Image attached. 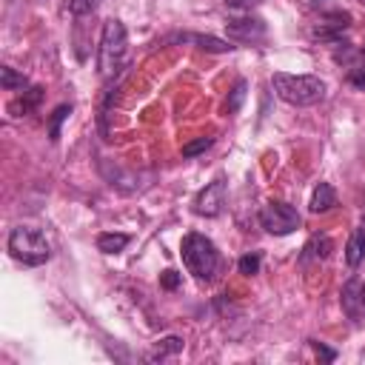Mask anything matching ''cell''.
I'll return each instance as SVG.
<instances>
[{
  "label": "cell",
  "instance_id": "3",
  "mask_svg": "<svg viewBox=\"0 0 365 365\" xmlns=\"http://www.w3.org/2000/svg\"><path fill=\"white\" fill-rule=\"evenodd\" d=\"M125 51H128V34H125V26L111 17L103 23V34H100V54H97V66H100V74L108 80L114 77L123 63H125Z\"/></svg>",
  "mask_w": 365,
  "mask_h": 365
},
{
  "label": "cell",
  "instance_id": "23",
  "mask_svg": "<svg viewBox=\"0 0 365 365\" xmlns=\"http://www.w3.org/2000/svg\"><path fill=\"white\" fill-rule=\"evenodd\" d=\"M160 285H163V288H168V291H174V288L180 285V274H177V271H171V268H168V271H163V274H160Z\"/></svg>",
  "mask_w": 365,
  "mask_h": 365
},
{
  "label": "cell",
  "instance_id": "24",
  "mask_svg": "<svg viewBox=\"0 0 365 365\" xmlns=\"http://www.w3.org/2000/svg\"><path fill=\"white\" fill-rule=\"evenodd\" d=\"M348 83H351V86H356V88H365V66H356V68H351V74H348Z\"/></svg>",
  "mask_w": 365,
  "mask_h": 365
},
{
  "label": "cell",
  "instance_id": "22",
  "mask_svg": "<svg viewBox=\"0 0 365 365\" xmlns=\"http://www.w3.org/2000/svg\"><path fill=\"white\" fill-rule=\"evenodd\" d=\"M242 97H245V83L240 80V83H237V88H234V94H231V100L225 103V108H228V111L234 114V111L240 108V103H242Z\"/></svg>",
  "mask_w": 365,
  "mask_h": 365
},
{
  "label": "cell",
  "instance_id": "15",
  "mask_svg": "<svg viewBox=\"0 0 365 365\" xmlns=\"http://www.w3.org/2000/svg\"><path fill=\"white\" fill-rule=\"evenodd\" d=\"M68 114H71V106H66V103L51 111V117H48V140H51V143L60 140V125H63V120H66Z\"/></svg>",
  "mask_w": 365,
  "mask_h": 365
},
{
  "label": "cell",
  "instance_id": "6",
  "mask_svg": "<svg viewBox=\"0 0 365 365\" xmlns=\"http://www.w3.org/2000/svg\"><path fill=\"white\" fill-rule=\"evenodd\" d=\"M222 205H225V182L222 180H214V182H208L197 194L194 214H200V217H217L222 211Z\"/></svg>",
  "mask_w": 365,
  "mask_h": 365
},
{
  "label": "cell",
  "instance_id": "10",
  "mask_svg": "<svg viewBox=\"0 0 365 365\" xmlns=\"http://www.w3.org/2000/svg\"><path fill=\"white\" fill-rule=\"evenodd\" d=\"M362 259H365V225L362 228H354L351 237H348V245H345V262H348V268H356Z\"/></svg>",
  "mask_w": 365,
  "mask_h": 365
},
{
  "label": "cell",
  "instance_id": "11",
  "mask_svg": "<svg viewBox=\"0 0 365 365\" xmlns=\"http://www.w3.org/2000/svg\"><path fill=\"white\" fill-rule=\"evenodd\" d=\"M334 205H336V194H334L331 182H319V185L314 188V194H311V211H314V214H325V211H331Z\"/></svg>",
  "mask_w": 365,
  "mask_h": 365
},
{
  "label": "cell",
  "instance_id": "2",
  "mask_svg": "<svg viewBox=\"0 0 365 365\" xmlns=\"http://www.w3.org/2000/svg\"><path fill=\"white\" fill-rule=\"evenodd\" d=\"M180 254H182V262H185L188 274H194V279H200V282L205 279L208 282L217 274L220 254H217V245L208 237H202L197 231L185 234L182 237V245H180Z\"/></svg>",
  "mask_w": 365,
  "mask_h": 365
},
{
  "label": "cell",
  "instance_id": "18",
  "mask_svg": "<svg viewBox=\"0 0 365 365\" xmlns=\"http://www.w3.org/2000/svg\"><path fill=\"white\" fill-rule=\"evenodd\" d=\"M237 268H240V274H245V277H251V274H259V254H257V251H251V254L240 257Z\"/></svg>",
  "mask_w": 365,
  "mask_h": 365
},
{
  "label": "cell",
  "instance_id": "4",
  "mask_svg": "<svg viewBox=\"0 0 365 365\" xmlns=\"http://www.w3.org/2000/svg\"><path fill=\"white\" fill-rule=\"evenodd\" d=\"M9 254L23 262V265H46L51 259V245L46 240V234L40 228H31V225H17L11 234H9Z\"/></svg>",
  "mask_w": 365,
  "mask_h": 365
},
{
  "label": "cell",
  "instance_id": "19",
  "mask_svg": "<svg viewBox=\"0 0 365 365\" xmlns=\"http://www.w3.org/2000/svg\"><path fill=\"white\" fill-rule=\"evenodd\" d=\"M97 3L100 0H68V11L74 17H86V14H91L97 9Z\"/></svg>",
  "mask_w": 365,
  "mask_h": 365
},
{
  "label": "cell",
  "instance_id": "12",
  "mask_svg": "<svg viewBox=\"0 0 365 365\" xmlns=\"http://www.w3.org/2000/svg\"><path fill=\"white\" fill-rule=\"evenodd\" d=\"M331 248H334V242L328 234H314L302 248V259H325L331 254Z\"/></svg>",
  "mask_w": 365,
  "mask_h": 365
},
{
  "label": "cell",
  "instance_id": "21",
  "mask_svg": "<svg viewBox=\"0 0 365 365\" xmlns=\"http://www.w3.org/2000/svg\"><path fill=\"white\" fill-rule=\"evenodd\" d=\"M208 145H211V137H200V140H194V143H185V145H182V157H194V154L205 151Z\"/></svg>",
  "mask_w": 365,
  "mask_h": 365
},
{
  "label": "cell",
  "instance_id": "7",
  "mask_svg": "<svg viewBox=\"0 0 365 365\" xmlns=\"http://www.w3.org/2000/svg\"><path fill=\"white\" fill-rule=\"evenodd\" d=\"M225 31L234 40L254 43V40H262L265 37V23L259 17H228L225 20Z\"/></svg>",
  "mask_w": 365,
  "mask_h": 365
},
{
  "label": "cell",
  "instance_id": "1",
  "mask_svg": "<svg viewBox=\"0 0 365 365\" xmlns=\"http://www.w3.org/2000/svg\"><path fill=\"white\" fill-rule=\"evenodd\" d=\"M271 86H274L277 97L285 100L288 106H317L325 97V80H319L317 74L274 71L271 74Z\"/></svg>",
  "mask_w": 365,
  "mask_h": 365
},
{
  "label": "cell",
  "instance_id": "29",
  "mask_svg": "<svg viewBox=\"0 0 365 365\" xmlns=\"http://www.w3.org/2000/svg\"><path fill=\"white\" fill-rule=\"evenodd\" d=\"M314 3H325V0H314Z\"/></svg>",
  "mask_w": 365,
  "mask_h": 365
},
{
  "label": "cell",
  "instance_id": "26",
  "mask_svg": "<svg viewBox=\"0 0 365 365\" xmlns=\"http://www.w3.org/2000/svg\"><path fill=\"white\" fill-rule=\"evenodd\" d=\"M228 6H234V9H251V6H257L259 0H225Z\"/></svg>",
  "mask_w": 365,
  "mask_h": 365
},
{
  "label": "cell",
  "instance_id": "30",
  "mask_svg": "<svg viewBox=\"0 0 365 365\" xmlns=\"http://www.w3.org/2000/svg\"><path fill=\"white\" fill-rule=\"evenodd\" d=\"M362 3H365V0H362Z\"/></svg>",
  "mask_w": 365,
  "mask_h": 365
},
{
  "label": "cell",
  "instance_id": "16",
  "mask_svg": "<svg viewBox=\"0 0 365 365\" xmlns=\"http://www.w3.org/2000/svg\"><path fill=\"white\" fill-rule=\"evenodd\" d=\"M37 103H40V88H29V94H23L20 100H14V103L9 106V111H14V114H17V111H20V114H29Z\"/></svg>",
  "mask_w": 365,
  "mask_h": 365
},
{
  "label": "cell",
  "instance_id": "25",
  "mask_svg": "<svg viewBox=\"0 0 365 365\" xmlns=\"http://www.w3.org/2000/svg\"><path fill=\"white\" fill-rule=\"evenodd\" d=\"M311 345H314V348H317V354H319V356H322V359H328V362H331V359H334V356H336V354H334V351H331V348H325V345H319V342H311Z\"/></svg>",
  "mask_w": 365,
  "mask_h": 365
},
{
  "label": "cell",
  "instance_id": "17",
  "mask_svg": "<svg viewBox=\"0 0 365 365\" xmlns=\"http://www.w3.org/2000/svg\"><path fill=\"white\" fill-rule=\"evenodd\" d=\"M0 83H3L6 91H14V88H23V86H26V77L17 74L11 66H3V68H0Z\"/></svg>",
  "mask_w": 365,
  "mask_h": 365
},
{
  "label": "cell",
  "instance_id": "9",
  "mask_svg": "<svg viewBox=\"0 0 365 365\" xmlns=\"http://www.w3.org/2000/svg\"><path fill=\"white\" fill-rule=\"evenodd\" d=\"M342 308L351 319H359L365 314V302H362V279H348L342 285Z\"/></svg>",
  "mask_w": 365,
  "mask_h": 365
},
{
  "label": "cell",
  "instance_id": "13",
  "mask_svg": "<svg viewBox=\"0 0 365 365\" xmlns=\"http://www.w3.org/2000/svg\"><path fill=\"white\" fill-rule=\"evenodd\" d=\"M182 345H185V339L182 336H163L157 345H154V351H148L145 354V359H151V362H157V359H165V356H174V354H180L182 351Z\"/></svg>",
  "mask_w": 365,
  "mask_h": 365
},
{
  "label": "cell",
  "instance_id": "28",
  "mask_svg": "<svg viewBox=\"0 0 365 365\" xmlns=\"http://www.w3.org/2000/svg\"><path fill=\"white\" fill-rule=\"evenodd\" d=\"M362 220H365V205H362Z\"/></svg>",
  "mask_w": 365,
  "mask_h": 365
},
{
  "label": "cell",
  "instance_id": "14",
  "mask_svg": "<svg viewBox=\"0 0 365 365\" xmlns=\"http://www.w3.org/2000/svg\"><path fill=\"white\" fill-rule=\"evenodd\" d=\"M128 240H131L128 234H111V231H106V234L97 237V248L103 254H120L128 245Z\"/></svg>",
  "mask_w": 365,
  "mask_h": 365
},
{
  "label": "cell",
  "instance_id": "5",
  "mask_svg": "<svg viewBox=\"0 0 365 365\" xmlns=\"http://www.w3.org/2000/svg\"><path fill=\"white\" fill-rule=\"evenodd\" d=\"M259 225L274 237H285L299 228V214L294 205H288L282 200H268L259 211Z\"/></svg>",
  "mask_w": 365,
  "mask_h": 365
},
{
  "label": "cell",
  "instance_id": "8",
  "mask_svg": "<svg viewBox=\"0 0 365 365\" xmlns=\"http://www.w3.org/2000/svg\"><path fill=\"white\" fill-rule=\"evenodd\" d=\"M351 26V14L348 11H334V14H325L314 29L311 34L319 37V40H334L336 34H342V29Z\"/></svg>",
  "mask_w": 365,
  "mask_h": 365
},
{
  "label": "cell",
  "instance_id": "20",
  "mask_svg": "<svg viewBox=\"0 0 365 365\" xmlns=\"http://www.w3.org/2000/svg\"><path fill=\"white\" fill-rule=\"evenodd\" d=\"M197 43H200V48H205V51H231L234 46H228L225 40H217V37H194Z\"/></svg>",
  "mask_w": 365,
  "mask_h": 365
},
{
  "label": "cell",
  "instance_id": "27",
  "mask_svg": "<svg viewBox=\"0 0 365 365\" xmlns=\"http://www.w3.org/2000/svg\"><path fill=\"white\" fill-rule=\"evenodd\" d=\"M362 302H365V282H362Z\"/></svg>",
  "mask_w": 365,
  "mask_h": 365
}]
</instances>
